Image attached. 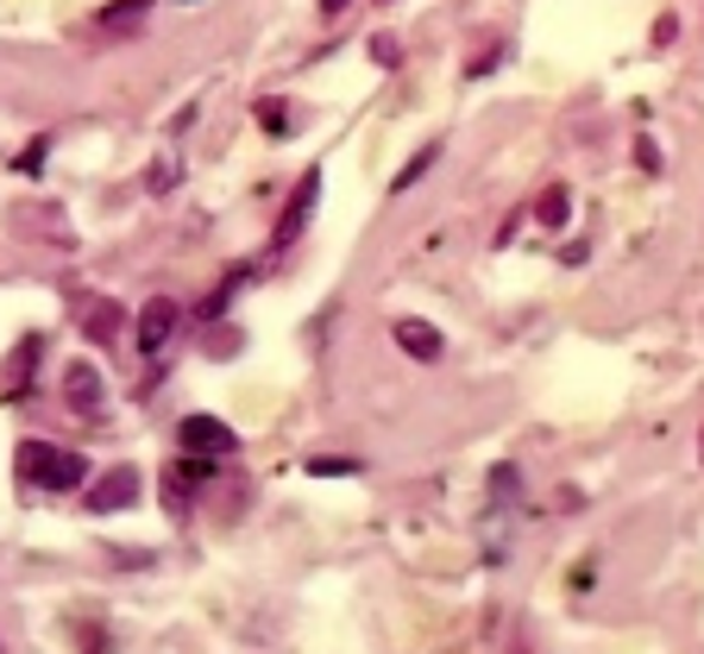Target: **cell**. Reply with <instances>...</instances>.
<instances>
[{"instance_id": "cell-17", "label": "cell", "mask_w": 704, "mask_h": 654, "mask_svg": "<svg viewBox=\"0 0 704 654\" xmlns=\"http://www.w3.org/2000/svg\"><path fill=\"white\" fill-rule=\"evenodd\" d=\"M523 491V472L516 466H491V498H516Z\"/></svg>"}, {"instance_id": "cell-24", "label": "cell", "mask_w": 704, "mask_h": 654, "mask_svg": "<svg viewBox=\"0 0 704 654\" xmlns=\"http://www.w3.org/2000/svg\"><path fill=\"white\" fill-rule=\"evenodd\" d=\"M699 459H704V428H699Z\"/></svg>"}, {"instance_id": "cell-13", "label": "cell", "mask_w": 704, "mask_h": 654, "mask_svg": "<svg viewBox=\"0 0 704 654\" xmlns=\"http://www.w3.org/2000/svg\"><path fill=\"white\" fill-rule=\"evenodd\" d=\"M308 472H315V478H359V472H365V459H359V453H340V459H308Z\"/></svg>"}, {"instance_id": "cell-1", "label": "cell", "mask_w": 704, "mask_h": 654, "mask_svg": "<svg viewBox=\"0 0 704 654\" xmlns=\"http://www.w3.org/2000/svg\"><path fill=\"white\" fill-rule=\"evenodd\" d=\"M20 472L38 491H75L89 478V459L70 447H50V441H20Z\"/></svg>"}, {"instance_id": "cell-10", "label": "cell", "mask_w": 704, "mask_h": 654, "mask_svg": "<svg viewBox=\"0 0 704 654\" xmlns=\"http://www.w3.org/2000/svg\"><path fill=\"white\" fill-rule=\"evenodd\" d=\"M535 221H541V226H566V221H573V196H566L560 183L541 189V196H535Z\"/></svg>"}, {"instance_id": "cell-23", "label": "cell", "mask_w": 704, "mask_h": 654, "mask_svg": "<svg viewBox=\"0 0 704 654\" xmlns=\"http://www.w3.org/2000/svg\"><path fill=\"white\" fill-rule=\"evenodd\" d=\"M347 7H352V0H321V13H327V20H340Z\"/></svg>"}, {"instance_id": "cell-12", "label": "cell", "mask_w": 704, "mask_h": 654, "mask_svg": "<svg viewBox=\"0 0 704 654\" xmlns=\"http://www.w3.org/2000/svg\"><path fill=\"white\" fill-rule=\"evenodd\" d=\"M239 277H246V265H239V271H226V283H221V290H214V296H208V302L196 308V322H221V315H226V302H233V290H239Z\"/></svg>"}, {"instance_id": "cell-3", "label": "cell", "mask_w": 704, "mask_h": 654, "mask_svg": "<svg viewBox=\"0 0 704 654\" xmlns=\"http://www.w3.org/2000/svg\"><path fill=\"white\" fill-rule=\"evenodd\" d=\"M176 447L183 453H208V459H226V453H239V434L214 416H183L176 422Z\"/></svg>"}, {"instance_id": "cell-5", "label": "cell", "mask_w": 704, "mask_h": 654, "mask_svg": "<svg viewBox=\"0 0 704 654\" xmlns=\"http://www.w3.org/2000/svg\"><path fill=\"white\" fill-rule=\"evenodd\" d=\"M214 478V459L208 453H183L171 472H164V498H171V510H189L196 503V484H208Z\"/></svg>"}, {"instance_id": "cell-7", "label": "cell", "mask_w": 704, "mask_h": 654, "mask_svg": "<svg viewBox=\"0 0 704 654\" xmlns=\"http://www.w3.org/2000/svg\"><path fill=\"white\" fill-rule=\"evenodd\" d=\"M390 334H397V347L409 352V359H422V365H434V359L447 352V340H441V327H434V322H422V315H402V322L390 327Z\"/></svg>"}, {"instance_id": "cell-20", "label": "cell", "mask_w": 704, "mask_h": 654, "mask_svg": "<svg viewBox=\"0 0 704 654\" xmlns=\"http://www.w3.org/2000/svg\"><path fill=\"white\" fill-rule=\"evenodd\" d=\"M45 151H50V139H32V145H25V157H20V171H38V164H45Z\"/></svg>"}, {"instance_id": "cell-6", "label": "cell", "mask_w": 704, "mask_h": 654, "mask_svg": "<svg viewBox=\"0 0 704 654\" xmlns=\"http://www.w3.org/2000/svg\"><path fill=\"white\" fill-rule=\"evenodd\" d=\"M63 402H70L75 416H89V422L101 416V402H107V390H101V372L89 365V359H75L70 372H63Z\"/></svg>"}, {"instance_id": "cell-4", "label": "cell", "mask_w": 704, "mask_h": 654, "mask_svg": "<svg viewBox=\"0 0 704 654\" xmlns=\"http://www.w3.org/2000/svg\"><path fill=\"white\" fill-rule=\"evenodd\" d=\"M139 466H107V472L89 484V510L95 516H107V510H126V503H139Z\"/></svg>"}, {"instance_id": "cell-19", "label": "cell", "mask_w": 704, "mask_h": 654, "mask_svg": "<svg viewBox=\"0 0 704 654\" xmlns=\"http://www.w3.org/2000/svg\"><path fill=\"white\" fill-rule=\"evenodd\" d=\"M635 164H642V171H660V145H654L648 132L635 139Z\"/></svg>"}, {"instance_id": "cell-9", "label": "cell", "mask_w": 704, "mask_h": 654, "mask_svg": "<svg viewBox=\"0 0 704 654\" xmlns=\"http://www.w3.org/2000/svg\"><path fill=\"white\" fill-rule=\"evenodd\" d=\"M120 327H126V308H120V302H101V308H89V315H82V334H89L95 347L120 340Z\"/></svg>"}, {"instance_id": "cell-14", "label": "cell", "mask_w": 704, "mask_h": 654, "mask_svg": "<svg viewBox=\"0 0 704 654\" xmlns=\"http://www.w3.org/2000/svg\"><path fill=\"white\" fill-rule=\"evenodd\" d=\"M32 359H38V340H20V352H13V377H7V397H25V377H32Z\"/></svg>"}, {"instance_id": "cell-16", "label": "cell", "mask_w": 704, "mask_h": 654, "mask_svg": "<svg viewBox=\"0 0 704 654\" xmlns=\"http://www.w3.org/2000/svg\"><path fill=\"white\" fill-rule=\"evenodd\" d=\"M258 120H265V132H271V139H283V132H290V126H296V120H290V107H283V101H258Z\"/></svg>"}, {"instance_id": "cell-11", "label": "cell", "mask_w": 704, "mask_h": 654, "mask_svg": "<svg viewBox=\"0 0 704 654\" xmlns=\"http://www.w3.org/2000/svg\"><path fill=\"white\" fill-rule=\"evenodd\" d=\"M145 13H151V0H114V7H101V32H132Z\"/></svg>"}, {"instance_id": "cell-18", "label": "cell", "mask_w": 704, "mask_h": 654, "mask_svg": "<svg viewBox=\"0 0 704 654\" xmlns=\"http://www.w3.org/2000/svg\"><path fill=\"white\" fill-rule=\"evenodd\" d=\"M372 57L384 63V70H397V63H402V45L390 38V32H377V38H372Z\"/></svg>"}, {"instance_id": "cell-15", "label": "cell", "mask_w": 704, "mask_h": 654, "mask_svg": "<svg viewBox=\"0 0 704 654\" xmlns=\"http://www.w3.org/2000/svg\"><path fill=\"white\" fill-rule=\"evenodd\" d=\"M441 151H447V145H441V139H427V145L415 151V157H409V171L397 176V196H402V189H409V183H415V176H427V171H434V157H441Z\"/></svg>"}, {"instance_id": "cell-2", "label": "cell", "mask_w": 704, "mask_h": 654, "mask_svg": "<svg viewBox=\"0 0 704 654\" xmlns=\"http://www.w3.org/2000/svg\"><path fill=\"white\" fill-rule=\"evenodd\" d=\"M315 201H321V164H315V171H302V183H296V196H290V208H283V214H277V226H271V252L296 246V233L315 221Z\"/></svg>"}, {"instance_id": "cell-8", "label": "cell", "mask_w": 704, "mask_h": 654, "mask_svg": "<svg viewBox=\"0 0 704 654\" xmlns=\"http://www.w3.org/2000/svg\"><path fill=\"white\" fill-rule=\"evenodd\" d=\"M176 334V302L171 296H151L145 315H139V352H164Z\"/></svg>"}, {"instance_id": "cell-21", "label": "cell", "mask_w": 704, "mask_h": 654, "mask_svg": "<svg viewBox=\"0 0 704 654\" xmlns=\"http://www.w3.org/2000/svg\"><path fill=\"white\" fill-rule=\"evenodd\" d=\"M145 183H151V189H171V183H176V164H171V157H164V164H157V171L145 176Z\"/></svg>"}, {"instance_id": "cell-22", "label": "cell", "mask_w": 704, "mask_h": 654, "mask_svg": "<svg viewBox=\"0 0 704 654\" xmlns=\"http://www.w3.org/2000/svg\"><path fill=\"white\" fill-rule=\"evenodd\" d=\"M497 63H503V45H491V50H484V57H478V63H472V75H491V70H497Z\"/></svg>"}]
</instances>
